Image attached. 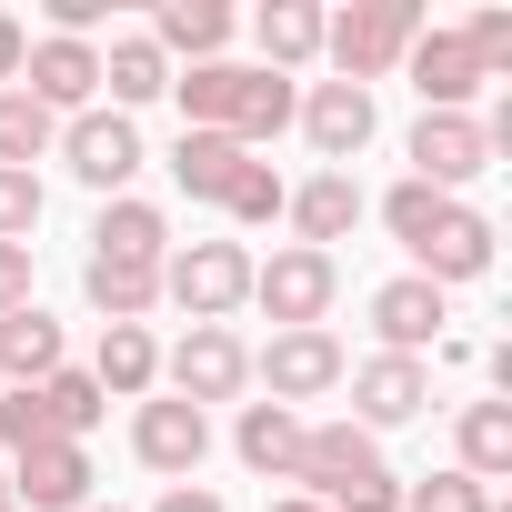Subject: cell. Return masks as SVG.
Returning a JSON list of instances; mask_svg holds the SVG:
<instances>
[{
  "label": "cell",
  "mask_w": 512,
  "mask_h": 512,
  "mask_svg": "<svg viewBox=\"0 0 512 512\" xmlns=\"http://www.w3.org/2000/svg\"><path fill=\"white\" fill-rule=\"evenodd\" d=\"M292 482H302V502H322V512H402V472L382 462V442H372L362 422H302Z\"/></svg>",
  "instance_id": "6da1fadb"
},
{
  "label": "cell",
  "mask_w": 512,
  "mask_h": 512,
  "mask_svg": "<svg viewBox=\"0 0 512 512\" xmlns=\"http://www.w3.org/2000/svg\"><path fill=\"white\" fill-rule=\"evenodd\" d=\"M412 41H422V11H412V0H352L342 21H322V51H332V71H342L352 91H372L382 71H402Z\"/></svg>",
  "instance_id": "7a4b0ae2"
},
{
  "label": "cell",
  "mask_w": 512,
  "mask_h": 512,
  "mask_svg": "<svg viewBox=\"0 0 512 512\" xmlns=\"http://www.w3.org/2000/svg\"><path fill=\"white\" fill-rule=\"evenodd\" d=\"M161 382H171V402H191V412L241 402V392H251V342H241L231 322H191V332L161 352Z\"/></svg>",
  "instance_id": "3957f363"
},
{
  "label": "cell",
  "mask_w": 512,
  "mask_h": 512,
  "mask_svg": "<svg viewBox=\"0 0 512 512\" xmlns=\"http://www.w3.org/2000/svg\"><path fill=\"white\" fill-rule=\"evenodd\" d=\"M161 302H181L191 322H231L251 302V251L241 241H191L161 262Z\"/></svg>",
  "instance_id": "277c9868"
},
{
  "label": "cell",
  "mask_w": 512,
  "mask_h": 512,
  "mask_svg": "<svg viewBox=\"0 0 512 512\" xmlns=\"http://www.w3.org/2000/svg\"><path fill=\"white\" fill-rule=\"evenodd\" d=\"M332 292H342V262L332 251H272V262H251V302H262L282 332H322V312H332Z\"/></svg>",
  "instance_id": "5b68a950"
},
{
  "label": "cell",
  "mask_w": 512,
  "mask_h": 512,
  "mask_svg": "<svg viewBox=\"0 0 512 512\" xmlns=\"http://www.w3.org/2000/svg\"><path fill=\"white\" fill-rule=\"evenodd\" d=\"M342 342L332 332H272L262 352H251V382H262L282 412H302V402H322V392H342Z\"/></svg>",
  "instance_id": "8992f818"
},
{
  "label": "cell",
  "mask_w": 512,
  "mask_h": 512,
  "mask_svg": "<svg viewBox=\"0 0 512 512\" xmlns=\"http://www.w3.org/2000/svg\"><path fill=\"white\" fill-rule=\"evenodd\" d=\"M61 161H71V181H81V191L121 201V191H131V171H141V131H131L121 111H71V121H61Z\"/></svg>",
  "instance_id": "52a82bcc"
},
{
  "label": "cell",
  "mask_w": 512,
  "mask_h": 512,
  "mask_svg": "<svg viewBox=\"0 0 512 512\" xmlns=\"http://www.w3.org/2000/svg\"><path fill=\"white\" fill-rule=\"evenodd\" d=\"M482 171H492V141H482L472 111H422V121H412V181H422V191L452 201V191L482 181Z\"/></svg>",
  "instance_id": "ba28073f"
},
{
  "label": "cell",
  "mask_w": 512,
  "mask_h": 512,
  "mask_svg": "<svg viewBox=\"0 0 512 512\" xmlns=\"http://www.w3.org/2000/svg\"><path fill=\"white\" fill-rule=\"evenodd\" d=\"M342 382H352V422L362 432H392V422H422L432 412V362H412V352H372Z\"/></svg>",
  "instance_id": "9c48e42d"
},
{
  "label": "cell",
  "mask_w": 512,
  "mask_h": 512,
  "mask_svg": "<svg viewBox=\"0 0 512 512\" xmlns=\"http://www.w3.org/2000/svg\"><path fill=\"white\" fill-rule=\"evenodd\" d=\"M11 502H21V512H81V502H91V452H81V442H31V452H11Z\"/></svg>",
  "instance_id": "30bf717a"
},
{
  "label": "cell",
  "mask_w": 512,
  "mask_h": 512,
  "mask_svg": "<svg viewBox=\"0 0 512 512\" xmlns=\"http://www.w3.org/2000/svg\"><path fill=\"white\" fill-rule=\"evenodd\" d=\"M412 262H422V282H432V292L482 282V272H492V221H482L472 201H442V221L422 231V251H412Z\"/></svg>",
  "instance_id": "8fae6325"
},
{
  "label": "cell",
  "mask_w": 512,
  "mask_h": 512,
  "mask_svg": "<svg viewBox=\"0 0 512 512\" xmlns=\"http://www.w3.org/2000/svg\"><path fill=\"white\" fill-rule=\"evenodd\" d=\"M292 121L312 131V151H322L332 171H342V161H352V151H362V141L382 131V111H372V91H352V81H312Z\"/></svg>",
  "instance_id": "7c38bea8"
},
{
  "label": "cell",
  "mask_w": 512,
  "mask_h": 512,
  "mask_svg": "<svg viewBox=\"0 0 512 512\" xmlns=\"http://www.w3.org/2000/svg\"><path fill=\"white\" fill-rule=\"evenodd\" d=\"M21 91H31L51 121H61V111H91V91H101V51H91V41H31Z\"/></svg>",
  "instance_id": "4fadbf2b"
},
{
  "label": "cell",
  "mask_w": 512,
  "mask_h": 512,
  "mask_svg": "<svg viewBox=\"0 0 512 512\" xmlns=\"http://www.w3.org/2000/svg\"><path fill=\"white\" fill-rule=\"evenodd\" d=\"M131 452H141L151 472L191 482V472H201V452H211V412H191V402H141V422H131Z\"/></svg>",
  "instance_id": "5bb4252c"
},
{
  "label": "cell",
  "mask_w": 512,
  "mask_h": 512,
  "mask_svg": "<svg viewBox=\"0 0 512 512\" xmlns=\"http://www.w3.org/2000/svg\"><path fill=\"white\" fill-rule=\"evenodd\" d=\"M402 71H412L422 111H472V91H482V61L462 51V31H422V41L402 51Z\"/></svg>",
  "instance_id": "9a60e30c"
},
{
  "label": "cell",
  "mask_w": 512,
  "mask_h": 512,
  "mask_svg": "<svg viewBox=\"0 0 512 512\" xmlns=\"http://www.w3.org/2000/svg\"><path fill=\"white\" fill-rule=\"evenodd\" d=\"M282 221L302 231V251H332V241H352V221H362V181H352V171H312L302 191H282Z\"/></svg>",
  "instance_id": "2e32d148"
},
{
  "label": "cell",
  "mask_w": 512,
  "mask_h": 512,
  "mask_svg": "<svg viewBox=\"0 0 512 512\" xmlns=\"http://www.w3.org/2000/svg\"><path fill=\"white\" fill-rule=\"evenodd\" d=\"M442 322H452V312H442V292H432L422 272H402V282L372 292V332H382V352H412V362H422V342H442Z\"/></svg>",
  "instance_id": "e0dca14e"
},
{
  "label": "cell",
  "mask_w": 512,
  "mask_h": 512,
  "mask_svg": "<svg viewBox=\"0 0 512 512\" xmlns=\"http://www.w3.org/2000/svg\"><path fill=\"white\" fill-rule=\"evenodd\" d=\"M91 262H171V221L151 211V201H101V221H91Z\"/></svg>",
  "instance_id": "ac0fdd59"
},
{
  "label": "cell",
  "mask_w": 512,
  "mask_h": 512,
  "mask_svg": "<svg viewBox=\"0 0 512 512\" xmlns=\"http://www.w3.org/2000/svg\"><path fill=\"white\" fill-rule=\"evenodd\" d=\"M231 452H241V472H262V482H292L302 412H282V402H241V422H231Z\"/></svg>",
  "instance_id": "d6986e66"
},
{
  "label": "cell",
  "mask_w": 512,
  "mask_h": 512,
  "mask_svg": "<svg viewBox=\"0 0 512 512\" xmlns=\"http://www.w3.org/2000/svg\"><path fill=\"white\" fill-rule=\"evenodd\" d=\"M101 91H111V111L131 121L141 101H161L171 91V61L151 51V31H111V51H101Z\"/></svg>",
  "instance_id": "ffe728a7"
},
{
  "label": "cell",
  "mask_w": 512,
  "mask_h": 512,
  "mask_svg": "<svg viewBox=\"0 0 512 512\" xmlns=\"http://www.w3.org/2000/svg\"><path fill=\"white\" fill-rule=\"evenodd\" d=\"M91 382H101V402L121 392V402H141L151 382H161V342L141 332V322H101V352H91Z\"/></svg>",
  "instance_id": "44dd1931"
},
{
  "label": "cell",
  "mask_w": 512,
  "mask_h": 512,
  "mask_svg": "<svg viewBox=\"0 0 512 512\" xmlns=\"http://www.w3.org/2000/svg\"><path fill=\"white\" fill-rule=\"evenodd\" d=\"M51 372H61V322L41 302L0 312V382H51Z\"/></svg>",
  "instance_id": "7402d4cb"
},
{
  "label": "cell",
  "mask_w": 512,
  "mask_h": 512,
  "mask_svg": "<svg viewBox=\"0 0 512 512\" xmlns=\"http://www.w3.org/2000/svg\"><path fill=\"white\" fill-rule=\"evenodd\" d=\"M251 31H262V71H282V81L302 61H322V11H312V0H262Z\"/></svg>",
  "instance_id": "603a6c76"
},
{
  "label": "cell",
  "mask_w": 512,
  "mask_h": 512,
  "mask_svg": "<svg viewBox=\"0 0 512 512\" xmlns=\"http://www.w3.org/2000/svg\"><path fill=\"white\" fill-rule=\"evenodd\" d=\"M241 61H191V71H171V91H181V131H231V101H241Z\"/></svg>",
  "instance_id": "cb8c5ba5"
},
{
  "label": "cell",
  "mask_w": 512,
  "mask_h": 512,
  "mask_svg": "<svg viewBox=\"0 0 512 512\" xmlns=\"http://www.w3.org/2000/svg\"><path fill=\"white\" fill-rule=\"evenodd\" d=\"M241 161H251V151H241L231 131H181V151H171V181H181L191 201H221V191L241 181Z\"/></svg>",
  "instance_id": "d4e9b609"
},
{
  "label": "cell",
  "mask_w": 512,
  "mask_h": 512,
  "mask_svg": "<svg viewBox=\"0 0 512 512\" xmlns=\"http://www.w3.org/2000/svg\"><path fill=\"white\" fill-rule=\"evenodd\" d=\"M81 292L101 322H141L161 302V262H81Z\"/></svg>",
  "instance_id": "484cf974"
},
{
  "label": "cell",
  "mask_w": 512,
  "mask_h": 512,
  "mask_svg": "<svg viewBox=\"0 0 512 512\" xmlns=\"http://www.w3.org/2000/svg\"><path fill=\"white\" fill-rule=\"evenodd\" d=\"M452 442H462L452 472H472V482L492 492V482L512 472V402H462V432H452Z\"/></svg>",
  "instance_id": "4316f807"
},
{
  "label": "cell",
  "mask_w": 512,
  "mask_h": 512,
  "mask_svg": "<svg viewBox=\"0 0 512 512\" xmlns=\"http://www.w3.org/2000/svg\"><path fill=\"white\" fill-rule=\"evenodd\" d=\"M292 111H302V91H292L282 71H251V81H241V101H231V141H241V151H262V141H282V131H292Z\"/></svg>",
  "instance_id": "83f0119b"
},
{
  "label": "cell",
  "mask_w": 512,
  "mask_h": 512,
  "mask_svg": "<svg viewBox=\"0 0 512 512\" xmlns=\"http://www.w3.org/2000/svg\"><path fill=\"white\" fill-rule=\"evenodd\" d=\"M221 41H231V11H221V0H161V21H151V51H161V61H171V51L221 61Z\"/></svg>",
  "instance_id": "f1b7e54d"
},
{
  "label": "cell",
  "mask_w": 512,
  "mask_h": 512,
  "mask_svg": "<svg viewBox=\"0 0 512 512\" xmlns=\"http://www.w3.org/2000/svg\"><path fill=\"white\" fill-rule=\"evenodd\" d=\"M51 141H61V121H51L31 91H0V171H31Z\"/></svg>",
  "instance_id": "f546056e"
},
{
  "label": "cell",
  "mask_w": 512,
  "mask_h": 512,
  "mask_svg": "<svg viewBox=\"0 0 512 512\" xmlns=\"http://www.w3.org/2000/svg\"><path fill=\"white\" fill-rule=\"evenodd\" d=\"M41 402H51V432H61V442H81V432L101 422V382H91V372H51Z\"/></svg>",
  "instance_id": "4dcf8cb0"
},
{
  "label": "cell",
  "mask_w": 512,
  "mask_h": 512,
  "mask_svg": "<svg viewBox=\"0 0 512 512\" xmlns=\"http://www.w3.org/2000/svg\"><path fill=\"white\" fill-rule=\"evenodd\" d=\"M0 442H11V452H31V442H61V432H51V402H41V382H0Z\"/></svg>",
  "instance_id": "1f68e13d"
},
{
  "label": "cell",
  "mask_w": 512,
  "mask_h": 512,
  "mask_svg": "<svg viewBox=\"0 0 512 512\" xmlns=\"http://www.w3.org/2000/svg\"><path fill=\"white\" fill-rule=\"evenodd\" d=\"M402 512H492V492L472 472H422V482H402Z\"/></svg>",
  "instance_id": "d6a6232c"
},
{
  "label": "cell",
  "mask_w": 512,
  "mask_h": 512,
  "mask_svg": "<svg viewBox=\"0 0 512 512\" xmlns=\"http://www.w3.org/2000/svg\"><path fill=\"white\" fill-rule=\"evenodd\" d=\"M221 211L231 221H282V171L272 161H241V181L221 191Z\"/></svg>",
  "instance_id": "836d02e7"
},
{
  "label": "cell",
  "mask_w": 512,
  "mask_h": 512,
  "mask_svg": "<svg viewBox=\"0 0 512 512\" xmlns=\"http://www.w3.org/2000/svg\"><path fill=\"white\" fill-rule=\"evenodd\" d=\"M382 221H392V241H402V251H422V231L442 221V191H422V181H392V201H382Z\"/></svg>",
  "instance_id": "e575fe53"
},
{
  "label": "cell",
  "mask_w": 512,
  "mask_h": 512,
  "mask_svg": "<svg viewBox=\"0 0 512 512\" xmlns=\"http://www.w3.org/2000/svg\"><path fill=\"white\" fill-rule=\"evenodd\" d=\"M31 231H41V181L0 171V241H31Z\"/></svg>",
  "instance_id": "d590c367"
},
{
  "label": "cell",
  "mask_w": 512,
  "mask_h": 512,
  "mask_svg": "<svg viewBox=\"0 0 512 512\" xmlns=\"http://www.w3.org/2000/svg\"><path fill=\"white\" fill-rule=\"evenodd\" d=\"M31 302V241H0V312Z\"/></svg>",
  "instance_id": "8d00e7d4"
},
{
  "label": "cell",
  "mask_w": 512,
  "mask_h": 512,
  "mask_svg": "<svg viewBox=\"0 0 512 512\" xmlns=\"http://www.w3.org/2000/svg\"><path fill=\"white\" fill-rule=\"evenodd\" d=\"M21 61H31V31L0 11V91H21Z\"/></svg>",
  "instance_id": "74e56055"
},
{
  "label": "cell",
  "mask_w": 512,
  "mask_h": 512,
  "mask_svg": "<svg viewBox=\"0 0 512 512\" xmlns=\"http://www.w3.org/2000/svg\"><path fill=\"white\" fill-rule=\"evenodd\" d=\"M151 512H221V492H211V482H171Z\"/></svg>",
  "instance_id": "f35d334b"
},
{
  "label": "cell",
  "mask_w": 512,
  "mask_h": 512,
  "mask_svg": "<svg viewBox=\"0 0 512 512\" xmlns=\"http://www.w3.org/2000/svg\"><path fill=\"white\" fill-rule=\"evenodd\" d=\"M272 512H322V502H302V492H282V502H272Z\"/></svg>",
  "instance_id": "ab89813d"
},
{
  "label": "cell",
  "mask_w": 512,
  "mask_h": 512,
  "mask_svg": "<svg viewBox=\"0 0 512 512\" xmlns=\"http://www.w3.org/2000/svg\"><path fill=\"white\" fill-rule=\"evenodd\" d=\"M0 512H21V502H11V472H0Z\"/></svg>",
  "instance_id": "60d3db41"
},
{
  "label": "cell",
  "mask_w": 512,
  "mask_h": 512,
  "mask_svg": "<svg viewBox=\"0 0 512 512\" xmlns=\"http://www.w3.org/2000/svg\"><path fill=\"white\" fill-rule=\"evenodd\" d=\"M81 512H101V502H81Z\"/></svg>",
  "instance_id": "b9f144b4"
}]
</instances>
